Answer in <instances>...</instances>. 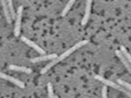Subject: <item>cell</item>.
<instances>
[{
	"mask_svg": "<svg viewBox=\"0 0 131 98\" xmlns=\"http://www.w3.org/2000/svg\"><path fill=\"white\" fill-rule=\"evenodd\" d=\"M55 98H59V97H57V96L55 95Z\"/></svg>",
	"mask_w": 131,
	"mask_h": 98,
	"instance_id": "cell-16",
	"label": "cell"
},
{
	"mask_svg": "<svg viewBox=\"0 0 131 98\" xmlns=\"http://www.w3.org/2000/svg\"><path fill=\"white\" fill-rule=\"evenodd\" d=\"M57 57V54L53 53V54H50V55H42L40 57H35L33 59H30V61L33 63H38V62H42L44 61H48V60H53V59H56Z\"/></svg>",
	"mask_w": 131,
	"mask_h": 98,
	"instance_id": "cell-6",
	"label": "cell"
},
{
	"mask_svg": "<svg viewBox=\"0 0 131 98\" xmlns=\"http://www.w3.org/2000/svg\"><path fill=\"white\" fill-rule=\"evenodd\" d=\"M92 1L91 0H88L86 2L85 4V14H84L83 18H82L81 24L83 26H85L88 23L89 18H90V14H91V10H92Z\"/></svg>",
	"mask_w": 131,
	"mask_h": 98,
	"instance_id": "cell-4",
	"label": "cell"
},
{
	"mask_svg": "<svg viewBox=\"0 0 131 98\" xmlns=\"http://www.w3.org/2000/svg\"><path fill=\"white\" fill-rule=\"evenodd\" d=\"M23 11V7L22 6H20L17 10L16 22H15V27H14V35L16 37L19 36V35H20V24H21V19H22Z\"/></svg>",
	"mask_w": 131,
	"mask_h": 98,
	"instance_id": "cell-3",
	"label": "cell"
},
{
	"mask_svg": "<svg viewBox=\"0 0 131 98\" xmlns=\"http://www.w3.org/2000/svg\"><path fill=\"white\" fill-rule=\"evenodd\" d=\"M2 5V8H3V10H4V16L6 18V21L8 22V23H11L12 22V18L10 16V12H9V9H8V4H7V2L6 1H2L1 2Z\"/></svg>",
	"mask_w": 131,
	"mask_h": 98,
	"instance_id": "cell-10",
	"label": "cell"
},
{
	"mask_svg": "<svg viewBox=\"0 0 131 98\" xmlns=\"http://www.w3.org/2000/svg\"><path fill=\"white\" fill-rule=\"evenodd\" d=\"M9 69L11 70H14L16 71H20V72H24L26 74H31L32 73V70L30 68L28 67H23V66H18V65H10L8 67Z\"/></svg>",
	"mask_w": 131,
	"mask_h": 98,
	"instance_id": "cell-9",
	"label": "cell"
},
{
	"mask_svg": "<svg viewBox=\"0 0 131 98\" xmlns=\"http://www.w3.org/2000/svg\"><path fill=\"white\" fill-rule=\"evenodd\" d=\"M7 4H8V9H9V12H10V16L12 19H15L16 17V12L14 11V6H13V3L12 1H8L7 2Z\"/></svg>",
	"mask_w": 131,
	"mask_h": 98,
	"instance_id": "cell-12",
	"label": "cell"
},
{
	"mask_svg": "<svg viewBox=\"0 0 131 98\" xmlns=\"http://www.w3.org/2000/svg\"><path fill=\"white\" fill-rule=\"evenodd\" d=\"M75 3V1L74 0H70L69 2H68L67 4L66 5V6L64 7V8L62 10V12H61V16H65L66 14H68V12H69V10H70V8H72V6H73V4Z\"/></svg>",
	"mask_w": 131,
	"mask_h": 98,
	"instance_id": "cell-11",
	"label": "cell"
},
{
	"mask_svg": "<svg viewBox=\"0 0 131 98\" xmlns=\"http://www.w3.org/2000/svg\"><path fill=\"white\" fill-rule=\"evenodd\" d=\"M117 83L119 85L123 87L124 89H126L129 91H131V84L128 83V82H127L124 81V80H123L122 79H117Z\"/></svg>",
	"mask_w": 131,
	"mask_h": 98,
	"instance_id": "cell-14",
	"label": "cell"
},
{
	"mask_svg": "<svg viewBox=\"0 0 131 98\" xmlns=\"http://www.w3.org/2000/svg\"><path fill=\"white\" fill-rule=\"evenodd\" d=\"M0 78H3V79H5L6 80H8V81L11 82L12 83L15 84L16 85L18 86L19 87L22 88H25V84L24 82H23L22 81H20L19 80L16 79L15 78H13L12 76H10L9 75H7L6 74L2 73V72H0Z\"/></svg>",
	"mask_w": 131,
	"mask_h": 98,
	"instance_id": "cell-7",
	"label": "cell"
},
{
	"mask_svg": "<svg viewBox=\"0 0 131 98\" xmlns=\"http://www.w3.org/2000/svg\"><path fill=\"white\" fill-rule=\"evenodd\" d=\"M0 18H1V16H0Z\"/></svg>",
	"mask_w": 131,
	"mask_h": 98,
	"instance_id": "cell-17",
	"label": "cell"
},
{
	"mask_svg": "<svg viewBox=\"0 0 131 98\" xmlns=\"http://www.w3.org/2000/svg\"><path fill=\"white\" fill-rule=\"evenodd\" d=\"M102 98H107V87L104 86L102 89Z\"/></svg>",
	"mask_w": 131,
	"mask_h": 98,
	"instance_id": "cell-15",
	"label": "cell"
},
{
	"mask_svg": "<svg viewBox=\"0 0 131 98\" xmlns=\"http://www.w3.org/2000/svg\"><path fill=\"white\" fill-rule=\"evenodd\" d=\"M89 42H90L89 40H82L81 41V42H79L75 44L73 46L71 47V48H70L69 49H68L67 51H65V52L62 53L61 55H60L59 57H57L56 59L52 60V61H51V62H49V63H48V64H47L45 67H43L40 71L41 74H45L46 72H47V71H49V69H51V67H53L55 65H56L57 63H59V61H62L63 59H64L65 58L68 57L70 55H71L72 53H74V51H77V50L79 48L83 46L86 45L87 44H88Z\"/></svg>",
	"mask_w": 131,
	"mask_h": 98,
	"instance_id": "cell-1",
	"label": "cell"
},
{
	"mask_svg": "<svg viewBox=\"0 0 131 98\" xmlns=\"http://www.w3.org/2000/svg\"><path fill=\"white\" fill-rule=\"evenodd\" d=\"M120 51L122 53V54L124 55L126 59H127V61H128L129 63L131 65V55L128 52L127 49L125 48L124 46H120Z\"/></svg>",
	"mask_w": 131,
	"mask_h": 98,
	"instance_id": "cell-13",
	"label": "cell"
},
{
	"mask_svg": "<svg viewBox=\"0 0 131 98\" xmlns=\"http://www.w3.org/2000/svg\"><path fill=\"white\" fill-rule=\"evenodd\" d=\"M21 40H22L23 42H24L27 45H28L29 46L31 47V48H33L34 50H36L38 53L41 54V55H45V51H44V49L42 48L41 47L39 46L38 45H37L36 44H35L34 42H32V41L30 40H29L28 38H27L26 37H21Z\"/></svg>",
	"mask_w": 131,
	"mask_h": 98,
	"instance_id": "cell-5",
	"label": "cell"
},
{
	"mask_svg": "<svg viewBox=\"0 0 131 98\" xmlns=\"http://www.w3.org/2000/svg\"><path fill=\"white\" fill-rule=\"evenodd\" d=\"M115 55H117V57H118L119 59H120V61H122V63L124 65V66L126 67L128 71L131 74V65L129 63V62L127 61V59H126V57L124 56V55L122 54V53L121 52L120 50H117L115 51Z\"/></svg>",
	"mask_w": 131,
	"mask_h": 98,
	"instance_id": "cell-8",
	"label": "cell"
},
{
	"mask_svg": "<svg viewBox=\"0 0 131 98\" xmlns=\"http://www.w3.org/2000/svg\"><path fill=\"white\" fill-rule=\"evenodd\" d=\"M94 78L96 80H98L100 81L101 82H102V83L105 84L106 85L109 86V87H111L113 88V89H115L118 90V91H119L122 92V93L126 94V95H128V97H131L130 92L129 91H128V90L126 89H124V88L123 87H122L121 85H119V84H117L115 83L114 82H112V81H111V80H108L107 79H105V78H104L102 77V76H98V75L95 76H94Z\"/></svg>",
	"mask_w": 131,
	"mask_h": 98,
	"instance_id": "cell-2",
	"label": "cell"
}]
</instances>
